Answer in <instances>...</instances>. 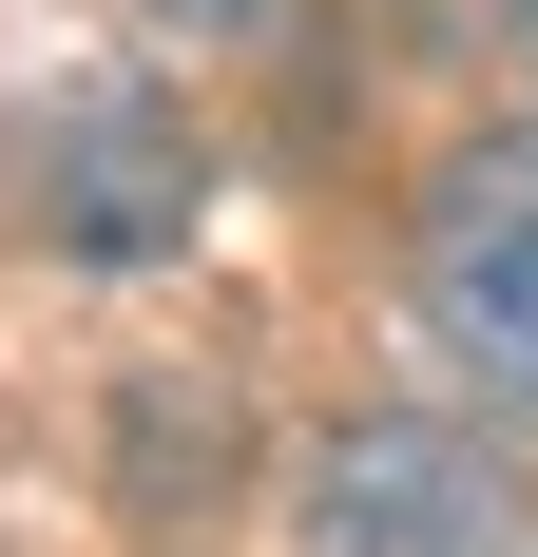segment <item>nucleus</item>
I'll list each match as a JSON object with an SVG mask.
<instances>
[{
	"label": "nucleus",
	"mask_w": 538,
	"mask_h": 557,
	"mask_svg": "<svg viewBox=\"0 0 538 557\" xmlns=\"http://www.w3.org/2000/svg\"><path fill=\"white\" fill-rule=\"evenodd\" d=\"M424 327H442V366L481 404L538 423V135L442 154V193H424Z\"/></svg>",
	"instance_id": "obj_1"
},
{
	"label": "nucleus",
	"mask_w": 538,
	"mask_h": 557,
	"mask_svg": "<svg viewBox=\"0 0 538 557\" xmlns=\"http://www.w3.org/2000/svg\"><path fill=\"white\" fill-rule=\"evenodd\" d=\"M308 557H538L519 539V481H500L462 423H346L327 443V481H308Z\"/></svg>",
	"instance_id": "obj_2"
},
{
	"label": "nucleus",
	"mask_w": 538,
	"mask_h": 557,
	"mask_svg": "<svg viewBox=\"0 0 538 557\" xmlns=\"http://www.w3.org/2000/svg\"><path fill=\"white\" fill-rule=\"evenodd\" d=\"M500 39H519V77H538V0H500Z\"/></svg>",
	"instance_id": "obj_4"
},
{
	"label": "nucleus",
	"mask_w": 538,
	"mask_h": 557,
	"mask_svg": "<svg viewBox=\"0 0 538 557\" xmlns=\"http://www.w3.org/2000/svg\"><path fill=\"white\" fill-rule=\"evenodd\" d=\"M155 20H250V0H155Z\"/></svg>",
	"instance_id": "obj_5"
},
{
	"label": "nucleus",
	"mask_w": 538,
	"mask_h": 557,
	"mask_svg": "<svg viewBox=\"0 0 538 557\" xmlns=\"http://www.w3.org/2000/svg\"><path fill=\"white\" fill-rule=\"evenodd\" d=\"M39 212L77 270H155L173 231H193V154H173V115L135 97V77H77V97L39 115Z\"/></svg>",
	"instance_id": "obj_3"
}]
</instances>
